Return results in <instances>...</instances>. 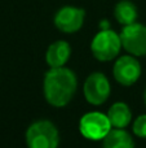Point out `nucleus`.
Wrapping results in <instances>:
<instances>
[{
	"label": "nucleus",
	"mask_w": 146,
	"mask_h": 148,
	"mask_svg": "<svg viewBox=\"0 0 146 148\" xmlns=\"http://www.w3.org/2000/svg\"><path fill=\"white\" fill-rule=\"evenodd\" d=\"M84 96L92 105H101L109 99L111 92L110 82L102 73H92L84 82Z\"/></svg>",
	"instance_id": "6"
},
{
	"label": "nucleus",
	"mask_w": 146,
	"mask_h": 148,
	"mask_svg": "<svg viewBox=\"0 0 146 148\" xmlns=\"http://www.w3.org/2000/svg\"><path fill=\"white\" fill-rule=\"evenodd\" d=\"M122 46L133 56H146V26L133 22L123 27L120 33Z\"/></svg>",
	"instance_id": "5"
},
{
	"label": "nucleus",
	"mask_w": 146,
	"mask_h": 148,
	"mask_svg": "<svg viewBox=\"0 0 146 148\" xmlns=\"http://www.w3.org/2000/svg\"><path fill=\"white\" fill-rule=\"evenodd\" d=\"M145 105H146V91H145Z\"/></svg>",
	"instance_id": "15"
},
{
	"label": "nucleus",
	"mask_w": 146,
	"mask_h": 148,
	"mask_svg": "<svg viewBox=\"0 0 146 148\" xmlns=\"http://www.w3.org/2000/svg\"><path fill=\"white\" fill-rule=\"evenodd\" d=\"M114 78L123 86H132L141 77V65L135 56H120L114 64Z\"/></svg>",
	"instance_id": "7"
},
{
	"label": "nucleus",
	"mask_w": 146,
	"mask_h": 148,
	"mask_svg": "<svg viewBox=\"0 0 146 148\" xmlns=\"http://www.w3.org/2000/svg\"><path fill=\"white\" fill-rule=\"evenodd\" d=\"M102 148H135V142L131 134L126 130L111 127L102 139Z\"/></svg>",
	"instance_id": "10"
},
{
	"label": "nucleus",
	"mask_w": 146,
	"mask_h": 148,
	"mask_svg": "<svg viewBox=\"0 0 146 148\" xmlns=\"http://www.w3.org/2000/svg\"><path fill=\"white\" fill-rule=\"evenodd\" d=\"M26 143L28 148H57L59 143L58 130L48 120L35 121L26 131Z\"/></svg>",
	"instance_id": "2"
},
{
	"label": "nucleus",
	"mask_w": 146,
	"mask_h": 148,
	"mask_svg": "<svg viewBox=\"0 0 146 148\" xmlns=\"http://www.w3.org/2000/svg\"><path fill=\"white\" fill-rule=\"evenodd\" d=\"M114 16H115L116 21H118L120 25H131V23L136 22L137 20V8L129 0H122L114 8Z\"/></svg>",
	"instance_id": "12"
},
{
	"label": "nucleus",
	"mask_w": 146,
	"mask_h": 148,
	"mask_svg": "<svg viewBox=\"0 0 146 148\" xmlns=\"http://www.w3.org/2000/svg\"><path fill=\"white\" fill-rule=\"evenodd\" d=\"M85 12L82 8L67 5L64 7L56 13L54 16V25L59 31L66 34L76 33L80 30L84 23Z\"/></svg>",
	"instance_id": "8"
},
{
	"label": "nucleus",
	"mask_w": 146,
	"mask_h": 148,
	"mask_svg": "<svg viewBox=\"0 0 146 148\" xmlns=\"http://www.w3.org/2000/svg\"><path fill=\"white\" fill-rule=\"evenodd\" d=\"M120 35L110 29L101 30L91 43L92 53L98 61H111L119 55L122 48Z\"/></svg>",
	"instance_id": "3"
},
{
	"label": "nucleus",
	"mask_w": 146,
	"mask_h": 148,
	"mask_svg": "<svg viewBox=\"0 0 146 148\" xmlns=\"http://www.w3.org/2000/svg\"><path fill=\"white\" fill-rule=\"evenodd\" d=\"M132 130H133L135 135H137L139 138H146V114L139 116L135 120Z\"/></svg>",
	"instance_id": "13"
},
{
	"label": "nucleus",
	"mask_w": 146,
	"mask_h": 148,
	"mask_svg": "<svg viewBox=\"0 0 146 148\" xmlns=\"http://www.w3.org/2000/svg\"><path fill=\"white\" fill-rule=\"evenodd\" d=\"M105 29H109V22L107 21H102V22H101V30H105Z\"/></svg>",
	"instance_id": "14"
},
{
	"label": "nucleus",
	"mask_w": 146,
	"mask_h": 148,
	"mask_svg": "<svg viewBox=\"0 0 146 148\" xmlns=\"http://www.w3.org/2000/svg\"><path fill=\"white\" fill-rule=\"evenodd\" d=\"M71 55V47L65 40H57L48 47L45 53L47 64L51 68L65 66Z\"/></svg>",
	"instance_id": "9"
},
{
	"label": "nucleus",
	"mask_w": 146,
	"mask_h": 148,
	"mask_svg": "<svg viewBox=\"0 0 146 148\" xmlns=\"http://www.w3.org/2000/svg\"><path fill=\"white\" fill-rule=\"evenodd\" d=\"M76 88L78 78L69 68H51L44 75V97L52 107L61 108L67 105L76 92Z\"/></svg>",
	"instance_id": "1"
},
{
	"label": "nucleus",
	"mask_w": 146,
	"mask_h": 148,
	"mask_svg": "<svg viewBox=\"0 0 146 148\" xmlns=\"http://www.w3.org/2000/svg\"><path fill=\"white\" fill-rule=\"evenodd\" d=\"M111 123L107 114L100 112H89L80 118L79 131L89 140H102L111 130Z\"/></svg>",
	"instance_id": "4"
},
{
	"label": "nucleus",
	"mask_w": 146,
	"mask_h": 148,
	"mask_svg": "<svg viewBox=\"0 0 146 148\" xmlns=\"http://www.w3.org/2000/svg\"><path fill=\"white\" fill-rule=\"evenodd\" d=\"M107 117L113 127L124 129L132 120V112L129 107L123 101L114 103L107 112Z\"/></svg>",
	"instance_id": "11"
}]
</instances>
